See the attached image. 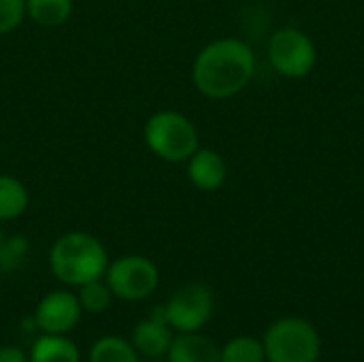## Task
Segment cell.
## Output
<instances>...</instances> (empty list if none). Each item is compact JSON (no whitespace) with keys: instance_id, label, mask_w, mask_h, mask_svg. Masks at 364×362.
Wrapping results in <instances>:
<instances>
[{"instance_id":"7","label":"cell","mask_w":364,"mask_h":362,"mask_svg":"<svg viewBox=\"0 0 364 362\" xmlns=\"http://www.w3.org/2000/svg\"><path fill=\"white\" fill-rule=\"evenodd\" d=\"M164 314L179 333H196L213 314V292L205 284H186L164 305Z\"/></svg>"},{"instance_id":"4","label":"cell","mask_w":364,"mask_h":362,"mask_svg":"<svg viewBox=\"0 0 364 362\" xmlns=\"http://www.w3.org/2000/svg\"><path fill=\"white\" fill-rule=\"evenodd\" d=\"M264 354L269 362H318L320 335L303 318H282L264 335Z\"/></svg>"},{"instance_id":"12","label":"cell","mask_w":364,"mask_h":362,"mask_svg":"<svg viewBox=\"0 0 364 362\" xmlns=\"http://www.w3.org/2000/svg\"><path fill=\"white\" fill-rule=\"evenodd\" d=\"M28 203V188L13 175H0V222L23 215Z\"/></svg>"},{"instance_id":"16","label":"cell","mask_w":364,"mask_h":362,"mask_svg":"<svg viewBox=\"0 0 364 362\" xmlns=\"http://www.w3.org/2000/svg\"><path fill=\"white\" fill-rule=\"evenodd\" d=\"M90 362H139V356L128 341L119 337H105L94 344Z\"/></svg>"},{"instance_id":"1","label":"cell","mask_w":364,"mask_h":362,"mask_svg":"<svg viewBox=\"0 0 364 362\" xmlns=\"http://www.w3.org/2000/svg\"><path fill=\"white\" fill-rule=\"evenodd\" d=\"M256 73V55L241 38H218L205 45L194 64V87L213 100H226L247 87Z\"/></svg>"},{"instance_id":"9","label":"cell","mask_w":364,"mask_h":362,"mask_svg":"<svg viewBox=\"0 0 364 362\" xmlns=\"http://www.w3.org/2000/svg\"><path fill=\"white\" fill-rule=\"evenodd\" d=\"M226 160L209 147H198L188 160V179L200 192H215L226 183Z\"/></svg>"},{"instance_id":"5","label":"cell","mask_w":364,"mask_h":362,"mask_svg":"<svg viewBox=\"0 0 364 362\" xmlns=\"http://www.w3.org/2000/svg\"><path fill=\"white\" fill-rule=\"evenodd\" d=\"M269 62L282 77L303 79L314 70L318 51L303 30L282 28L269 41Z\"/></svg>"},{"instance_id":"10","label":"cell","mask_w":364,"mask_h":362,"mask_svg":"<svg viewBox=\"0 0 364 362\" xmlns=\"http://www.w3.org/2000/svg\"><path fill=\"white\" fill-rule=\"evenodd\" d=\"M132 344H134V350L147 358H158L168 352V348L173 344V335H171V326L166 322L164 307H158L149 320L141 322L134 329Z\"/></svg>"},{"instance_id":"13","label":"cell","mask_w":364,"mask_h":362,"mask_svg":"<svg viewBox=\"0 0 364 362\" xmlns=\"http://www.w3.org/2000/svg\"><path fill=\"white\" fill-rule=\"evenodd\" d=\"M26 15L43 28H58L73 15V0H26Z\"/></svg>"},{"instance_id":"6","label":"cell","mask_w":364,"mask_h":362,"mask_svg":"<svg viewBox=\"0 0 364 362\" xmlns=\"http://www.w3.org/2000/svg\"><path fill=\"white\" fill-rule=\"evenodd\" d=\"M107 284L113 297L124 301L147 299L160 282L158 267L145 256H124L107 267Z\"/></svg>"},{"instance_id":"18","label":"cell","mask_w":364,"mask_h":362,"mask_svg":"<svg viewBox=\"0 0 364 362\" xmlns=\"http://www.w3.org/2000/svg\"><path fill=\"white\" fill-rule=\"evenodd\" d=\"M79 303L81 309L90 312V314H100L111 305L113 292L109 288V284H102V280H94L90 284L79 286Z\"/></svg>"},{"instance_id":"20","label":"cell","mask_w":364,"mask_h":362,"mask_svg":"<svg viewBox=\"0 0 364 362\" xmlns=\"http://www.w3.org/2000/svg\"><path fill=\"white\" fill-rule=\"evenodd\" d=\"M0 362H28L23 352L19 348H13V346H6V348H0Z\"/></svg>"},{"instance_id":"3","label":"cell","mask_w":364,"mask_h":362,"mask_svg":"<svg viewBox=\"0 0 364 362\" xmlns=\"http://www.w3.org/2000/svg\"><path fill=\"white\" fill-rule=\"evenodd\" d=\"M143 137L149 151L171 164L188 162L190 156L200 147L194 122L179 111L154 113L145 124Z\"/></svg>"},{"instance_id":"17","label":"cell","mask_w":364,"mask_h":362,"mask_svg":"<svg viewBox=\"0 0 364 362\" xmlns=\"http://www.w3.org/2000/svg\"><path fill=\"white\" fill-rule=\"evenodd\" d=\"M30 252V243L23 235H13L9 239L0 241V273H13L17 271Z\"/></svg>"},{"instance_id":"15","label":"cell","mask_w":364,"mask_h":362,"mask_svg":"<svg viewBox=\"0 0 364 362\" xmlns=\"http://www.w3.org/2000/svg\"><path fill=\"white\" fill-rule=\"evenodd\" d=\"M222 362H264V346L254 337H235L220 350Z\"/></svg>"},{"instance_id":"14","label":"cell","mask_w":364,"mask_h":362,"mask_svg":"<svg viewBox=\"0 0 364 362\" xmlns=\"http://www.w3.org/2000/svg\"><path fill=\"white\" fill-rule=\"evenodd\" d=\"M30 362H79V350L60 335H45L34 344Z\"/></svg>"},{"instance_id":"2","label":"cell","mask_w":364,"mask_h":362,"mask_svg":"<svg viewBox=\"0 0 364 362\" xmlns=\"http://www.w3.org/2000/svg\"><path fill=\"white\" fill-rule=\"evenodd\" d=\"M49 267L60 282L79 288L94 280H102L109 258L105 245L94 235L73 230L53 243L49 252Z\"/></svg>"},{"instance_id":"11","label":"cell","mask_w":364,"mask_h":362,"mask_svg":"<svg viewBox=\"0 0 364 362\" xmlns=\"http://www.w3.org/2000/svg\"><path fill=\"white\" fill-rule=\"evenodd\" d=\"M168 362H222L220 348L196 333H183L173 339L168 348Z\"/></svg>"},{"instance_id":"8","label":"cell","mask_w":364,"mask_h":362,"mask_svg":"<svg viewBox=\"0 0 364 362\" xmlns=\"http://www.w3.org/2000/svg\"><path fill=\"white\" fill-rule=\"evenodd\" d=\"M81 318V303L75 294L55 290L49 292L36 307L34 314V324L45 333V335H64Z\"/></svg>"},{"instance_id":"21","label":"cell","mask_w":364,"mask_h":362,"mask_svg":"<svg viewBox=\"0 0 364 362\" xmlns=\"http://www.w3.org/2000/svg\"><path fill=\"white\" fill-rule=\"evenodd\" d=\"M2 239H4V235H2V228H0V241H2Z\"/></svg>"},{"instance_id":"19","label":"cell","mask_w":364,"mask_h":362,"mask_svg":"<svg viewBox=\"0 0 364 362\" xmlns=\"http://www.w3.org/2000/svg\"><path fill=\"white\" fill-rule=\"evenodd\" d=\"M26 17V0H0V36L17 30Z\"/></svg>"}]
</instances>
